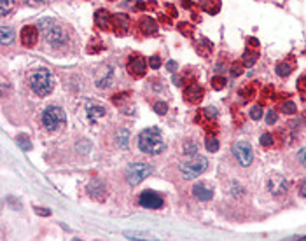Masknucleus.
Here are the masks:
<instances>
[{
	"mask_svg": "<svg viewBox=\"0 0 306 241\" xmlns=\"http://www.w3.org/2000/svg\"><path fill=\"white\" fill-rule=\"evenodd\" d=\"M138 149L144 154L157 156L166 150V142L163 140L161 133L156 128H147L138 135Z\"/></svg>",
	"mask_w": 306,
	"mask_h": 241,
	"instance_id": "nucleus-1",
	"label": "nucleus"
},
{
	"mask_svg": "<svg viewBox=\"0 0 306 241\" xmlns=\"http://www.w3.org/2000/svg\"><path fill=\"white\" fill-rule=\"evenodd\" d=\"M28 82H30L32 91L37 96H46V95H49L54 89L56 80H54V77H52V74L48 68H37V70H34L30 74Z\"/></svg>",
	"mask_w": 306,
	"mask_h": 241,
	"instance_id": "nucleus-2",
	"label": "nucleus"
},
{
	"mask_svg": "<svg viewBox=\"0 0 306 241\" xmlns=\"http://www.w3.org/2000/svg\"><path fill=\"white\" fill-rule=\"evenodd\" d=\"M40 33L44 35V39L48 40L51 46H63L67 44V32L63 27H60L54 19L44 18L39 21Z\"/></svg>",
	"mask_w": 306,
	"mask_h": 241,
	"instance_id": "nucleus-3",
	"label": "nucleus"
},
{
	"mask_svg": "<svg viewBox=\"0 0 306 241\" xmlns=\"http://www.w3.org/2000/svg\"><path fill=\"white\" fill-rule=\"evenodd\" d=\"M208 168V159L203 156H189L180 162V173L186 180L196 178Z\"/></svg>",
	"mask_w": 306,
	"mask_h": 241,
	"instance_id": "nucleus-4",
	"label": "nucleus"
},
{
	"mask_svg": "<svg viewBox=\"0 0 306 241\" xmlns=\"http://www.w3.org/2000/svg\"><path fill=\"white\" fill-rule=\"evenodd\" d=\"M42 124L44 128L48 129V131H58V129H61V126L65 124V112H63V109H60V107H48V109H44L42 112Z\"/></svg>",
	"mask_w": 306,
	"mask_h": 241,
	"instance_id": "nucleus-5",
	"label": "nucleus"
},
{
	"mask_svg": "<svg viewBox=\"0 0 306 241\" xmlns=\"http://www.w3.org/2000/svg\"><path fill=\"white\" fill-rule=\"evenodd\" d=\"M153 173V166H149L145 162H135V164H130L126 170V180L131 185L140 184L142 180H145L147 177H151Z\"/></svg>",
	"mask_w": 306,
	"mask_h": 241,
	"instance_id": "nucleus-6",
	"label": "nucleus"
},
{
	"mask_svg": "<svg viewBox=\"0 0 306 241\" xmlns=\"http://www.w3.org/2000/svg\"><path fill=\"white\" fill-rule=\"evenodd\" d=\"M233 154H235V158L238 159L241 166H250L254 161V150H252V145L249 142H236L233 144Z\"/></svg>",
	"mask_w": 306,
	"mask_h": 241,
	"instance_id": "nucleus-7",
	"label": "nucleus"
},
{
	"mask_svg": "<svg viewBox=\"0 0 306 241\" xmlns=\"http://www.w3.org/2000/svg\"><path fill=\"white\" fill-rule=\"evenodd\" d=\"M128 72H130V75H133L135 79H140V77H144L145 72H147V63H145V60L140 54H133V56H130V60H128V65H126Z\"/></svg>",
	"mask_w": 306,
	"mask_h": 241,
	"instance_id": "nucleus-8",
	"label": "nucleus"
},
{
	"mask_svg": "<svg viewBox=\"0 0 306 241\" xmlns=\"http://www.w3.org/2000/svg\"><path fill=\"white\" fill-rule=\"evenodd\" d=\"M138 201L144 208H149V210H157V208H161V206L165 205L163 197L159 196V194L153 193V191H144V193L140 194Z\"/></svg>",
	"mask_w": 306,
	"mask_h": 241,
	"instance_id": "nucleus-9",
	"label": "nucleus"
},
{
	"mask_svg": "<svg viewBox=\"0 0 306 241\" xmlns=\"http://www.w3.org/2000/svg\"><path fill=\"white\" fill-rule=\"evenodd\" d=\"M39 40V30L37 27H32V25H26L21 30V44L25 48H34Z\"/></svg>",
	"mask_w": 306,
	"mask_h": 241,
	"instance_id": "nucleus-10",
	"label": "nucleus"
},
{
	"mask_svg": "<svg viewBox=\"0 0 306 241\" xmlns=\"http://www.w3.org/2000/svg\"><path fill=\"white\" fill-rule=\"evenodd\" d=\"M184 98L187 103H200L203 98V88L200 84H189L186 91H184Z\"/></svg>",
	"mask_w": 306,
	"mask_h": 241,
	"instance_id": "nucleus-11",
	"label": "nucleus"
},
{
	"mask_svg": "<svg viewBox=\"0 0 306 241\" xmlns=\"http://www.w3.org/2000/svg\"><path fill=\"white\" fill-rule=\"evenodd\" d=\"M128 27H130V23H128V18L124 16V14H114L112 16V28L118 35H126Z\"/></svg>",
	"mask_w": 306,
	"mask_h": 241,
	"instance_id": "nucleus-12",
	"label": "nucleus"
},
{
	"mask_svg": "<svg viewBox=\"0 0 306 241\" xmlns=\"http://www.w3.org/2000/svg\"><path fill=\"white\" fill-rule=\"evenodd\" d=\"M95 23L96 27L100 30H110V25H112V16L110 13H107L105 9H100L95 13Z\"/></svg>",
	"mask_w": 306,
	"mask_h": 241,
	"instance_id": "nucleus-13",
	"label": "nucleus"
},
{
	"mask_svg": "<svg viewBox=\"0 0 306 241\" xmlns=\"http://www.w3.org/2000/svg\"><path fill=\"white\" fill-rule=\"evenodd\" d=\"M192 194H194L200 201H210L212 196H214L212 189H210L206 184H203V182H200V184H196L194 187H192Z\"/></svg>",
	"mask_w": 306,
	"mask_h": 241,
	"instance_id": "nucleus-14",
	"label": "nucleus"
},
{
	"mask_svg": "<svg viewBox=\"0 0 306 241\" xmlns=\"http://www.w3.org/2000/svg\"><path fill=\"white\" fill-rule=\"evenodd\" d=\"M138 28H140V32L144 33V35H154L157 32V23L154 21L153 18H142L140 19V23H138Z\"/></svg>",
	"mask_w": 306,
	"mask_h": 241,
	"instance_id": "nucleus-15",
	"label": "nucleus"
},
{
	"mask_svg": "<svg viewBox=\"0 0 306 241\" xmlns=\"http://www.w3.org/2000/svg\"><path fill=\"white\" fill-rule=\"evenodd\" d=\"M268 187L273 194H280V193H285V189H287V182H285L282 177H273V178L268 182Z\"/></svg>",
	"mask_w": 306,
	"mask_h": 241,
	"instance_id": "nucleus-16",
	"label": "nucleus"
},
{
	"mask_svg": "<svg viewBox=\"0 0 306 241\" xmlns=\"http://www.w3.org/2000/svg\"><path fill=\"white\" fill-rule=\"evenodd\" d=\"M201 9L215 16L221 11V0H201Z\"/></svg>",
	"mask_w": 306,
	"mask_h": 241,
	"instance_id": "nucleus-17",
	"label": "nucleus"
},
{
	"mask_svg": "<svg viewBox=\"0 0 306 241\" xmlns=\"http://www.w3.org/2000/svg\"><path fill=\"white\" fill-rule=\"evenodd\" d=\"M196 53L200 56H208L212 53V42L208 39H200L196 42Z\"/></svg>",
	"mask_w": 306,
	"mask_h": 241,
	"instance_id": "nucleus-18",
	"label": "nucleus"
},
{
	"mask_svg": "<svg viewBox=\"0 0 306 241\" xmlns=\"http://www.w3.org/2000/svg\"><path fill=\"white\" fill-rule=\"evenodd\" d=\"M0 40H2V46L13 44L14 42V28L2 27V30H0Z\"/></svg>",
	"mask_w": 306,
	"mask_h": 241,
	"instance_id": "nucleus-19",
	"label": "nucleus"
},
{
	"mask_svg": "<svg viewBox=\"0 0 306 241\" xmlns=\"http://www.w3.org/2000/svg\"><path fill=\"white\" fill-rule=\"evenodd\" d=\"M87 110V114H89V117L95 121V119L102 117V115H105V109L102 105H98V103H87L86 107Z\"/></svg>",
	"mask_w": 306,
	"mask_h": 241,
	"instance_id": "nucleus-20",
	"label": "nucleus"
},
{
	"mask_svg": "<svg viewBox=\"0 0 306 241\" xmlns=\"http://www.w3.org/2000/svg\"><path fill=\"white\" fill-rule=\"evenodd\" d=\"M177 30H179L184 37H191L192 33H194V27L189 25V23H179V25H177Z\"/></svg>",
	"mask_w": 306,
	"mask_h": 241,
	"instance_id": "nucleus-21",
	"label": "nucleus"
},
{
	"mask_svg": "<svg viewBox=\"0 0 306 241\" xmlns=\"http://www.w3.org/2000/svg\"><path fill=\"white\" fill-rule=\"evenodd\" d=\"M14 9V0H0V13L2 16H7Z\"/></svg>",
	"mask_w": 306,
	"mask_h": 241,
	"instance_id": "nucleus-22",
	"label": "nucleus"
},
{
	"mask_svg": "<svg viewBox=\"0 0 306 241\" xmlns=\"http://www.w3.org/2000/svg\"><path fill=\"white\" fill-rule=\"evenodd\" d=\"M290 70H292V66H290V63H278L276 65V74L280 75V77H287L289 74H290Z\"/></svg>",
	"mask_w": 306,
	"mask_h": 241,
	"instance_id": "nucleus-23",
	"label": "nucleus"
},
{
	"mask_svg": "<svg viewBox=\"0 0 306 241\" xmlns=\"http://www.w3.org/2000/svg\"><path fill=\"white\" fill-rule=\"evenodd\" d=\"M255 62H257V53H255V51H247L245 56H243V65L245 66H252Z\"/></svg>",
	"mask_w": 306,
	"mask_h": 241,
	"instance_id": "nucleus-24",
	"label": "nucleus"
},
{
	"mask_svg": "<svg viewBox=\"0 0 306 241\" xmlns=\"http://www.w3.org/2000/svg\"><path fill=\"white\" fill-rule=\"evenodd\" d=\"M205 147H206V150L208 152H217L219 150V140H215V138H206V142H205Z\"/></svg>",
	"mask_w": 306,
	"mask_h": 241,
	"instance_id": "nucleus-25",
	"label": "nucleus"
},
{
	"mask_svg": "<svg viewBox=\"0 0 306 241\" xmlns=\"http://www.w3.org/2000/svg\"><path fill=\"white\" fill-rule=\"evenodd\" d=\"M212 88H214V89L226 88V79H224V77H221V75H215L214 79H212Z\"/></svg>",
	"mask_w": 306,
	"mask_h": 241,
	"instance_id": "nucleus-26",
	"label": "nucleus"
},
{
	"mask_svg": "<svg viewBox=\"0 0 306 241\" xmlns=\"http://www.w3.org/2000/svg\"><path fill=\"white\" fill-rule=\"evenodd\" d=\"M16 142L23 150H30L32 149V144H30V140H28V136H17Z\"/></svg>",
	"mask_w": 306,
	"mask_h": 241,
	"instance_id": "nucleus-27",
	"label": "nucleus"
},
{
	"mask_svg": "<svg viewBox=\"0 0 306 241\" xmlns=\"http://www.w3.org/2000/svg\"><path fill=\"white\" fill-rule=\"evenodd\" d=\"M280 110H282L284 114H294V112H296V105H294L292 101H285L284 105L280 107Z\"/></svg>",
	"mask_w": 306,
	"mask_h": 241,
	"instance_id": "nucleus-28",
	"label": "nucleus"
},
{
	"mask_svg": "<svg viewBox=\"0 0 306 241\" xmlns=\"http://www.w3.org/2000/svg\"><path fill=\"white\" fill-rule=\"evenodd\" d=\"M166 110H168V105H166L165 101H156L154 103V112H157L159 115L166 114Z\"/></svg>",
	"mask_w": 306,
	"mask_h": 241,
	"instance_id": "nucleus-29",
	"label": "nucleus"
},
{
	"mask_svg": "<svg viewBox=\"0 0 306 241\" xmlns=\"http://www.w3.org/2000/svg\"><path fill=\"white\" fill-rule=\"evenodd\" d=\"M250 117L254 119V121H259V119L262 117V109L259 105H255L252 110H250Z\"/></svg>",
	"mask_w": 306,
	"mask_h": 241,
	"instance_id": "nucleus-30",
	"label": "nucleus"
},
{
	"mask_svg": "<svg viewBox=\"0 0 306 241\" xmlns=\"http://www.w3.org/2000/svg\"><path fill=\"white\" fill-rule=\"evenodd\" d=\"M261 145L262 147H270L271 144H273V136L270 135V133H264V135H261Z\"/></svg>",
	"mask_w": 306,
	"mask_h": 241,
	"instance_id": "nucleus-31",
	"label": "nucleus"
},
{
	"mask_svg": "<svg viewBox=\"0 0 306 241\" xmlns=\"http://www.w3.org/2000/svg\"><path fill=\"white\" fill-rule=\"evenodd\" d=\"M149 65L153 66L154 70H156V68H159V66H161V60H159V56H151V60H149Z\"/></svg>",
	"mask_w": 306,
	"mask_h": 241,
	"instance_id": "nucleus-32",
	"label": "nucleus"
},
{
	"mask_svg": "<svg viewBox=\"0 0 306 241\" xmlns=\"http://www.w3.org/2000/svg\"><path fill=\"white\" fill-rule=\"evenodd\" d=\"M276 121H278V115H276V112H268V114H266V123L268 124H275Z\"/></svg>",
	"mask_w": 306,
	"mask_h": 241,
	"instance_id": "nucleus-33",
	"label": "nucleus"
},
{
	"mask_svg": "<svg viewBox=\"0 0 306 241\" xmlns=\"http://www.w3.org/2000/svg\"><path fill=\"white\" fill-rule=\"evenodd\" d=\"M297 158H299V162H301L303 166L306 168V147H305V149L299 150V154H297Z\"/></svg>",
	"mask_w": 306,
	"mask_h": 241,
	"instance_id": "nucleus-34",
	"label": "nucleus"
},
{
	"mask_svg": "<svg viewBox=\"0 0 306 241\" xmlns=\"http://www.w3.org/2000/svg\"><path fill=\"white\" fill-rule=\"evenodd\" d=\"M21 2L26 5H32V7H37V5L44 4V0H21Z\"/></svg>",
	"mask_w": 306,
	"mask_h": 241,
	"instance_id": "nucleus-35",
	"label": "nucleus"
},
{
	"mask_svg": "<svg viewBox=\"0 0 306 241\" xmlns=\"http://www.w3.org/2000/svg\"><path fill=\"white\" fill-rule=\"evenodd\" d=\"M166 68H168L170 72H175V70H177V63H175V62H168V63H166Z\"/></svg>",
	"mask_w": 306,
	"mask_h": 241,
	"instance_id": "nucleus-36",
	"label": "nucleus"
},
{
	"mask_svg": "<svg viewBox=\"0 0 306 241\" xmlns=\"http://www.w3.org/2000/svg\"><path fill=\"white\" fill-rule=\"evenodd\" d=\"M231 74H233V75H240V74H241V65H235V66H233Z\"/></svg>",
	"mask_w": 306,
	"mask_h": 241,
	"instance_id": "nucleus-37",
	"label": "nucleus"
},
{
	"mask_svg": "<svg viewBox=\"0 0 306 241\" xmlns=\"http://www.w3.org/2000/svg\"><path fill=\"white\" fill-rule=\"evenodd\" d=\"M301 196H303V197H306V180L301 184Z\"/></svg>",
	"mask_w": 306,
	"mask_h": 241,
	"instance_id": "nucleus-38",
	"label": "nucleus"
}]
</instances>
